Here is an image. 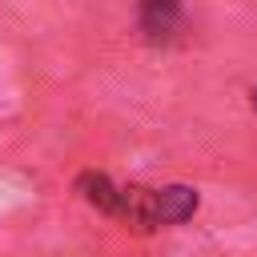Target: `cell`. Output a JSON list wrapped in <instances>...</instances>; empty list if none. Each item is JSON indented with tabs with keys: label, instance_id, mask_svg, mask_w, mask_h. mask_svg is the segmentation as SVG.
Here are the masks:
<instances>
[{
	"label": "cell",
	"instance_id": "cell-2",
	"mask_svg": "<svg viewBox=\"0 0 257 257\" xmlns=\"http://www.w3.org/2000/svg\"><path fill=\"white\" fill-rule=\"evenodd\" d=\"M253 108H257V88H253Z\"/></svg>",
	"mask_w": 257,
	"mask_h": 257
},
{
	"label": "cell",
	"instance_id": "cell-1",
	"mask_svg": "<svg viewBox=\"0 0 257 257\" xmlns=\"http://www.w3.org/2000/svg\"><path fill=\"white\" fill-rule=\"evenodd\" d=\"M137 28L145 32V40L165 44V40H173V32L181 28V8H177L173 0H149V4H141V12H137Z\"/></svg>",
	"mask_w": 257,
	"mask_h": 257
}]
</instances>
